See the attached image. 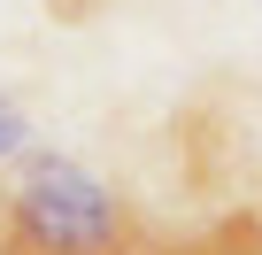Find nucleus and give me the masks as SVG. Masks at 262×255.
Returning a JSON list of instances; mask_svg holds the SVG:
<instances>
[{
  "instance_id": "nucleus-2",
  "label": "nucleus",
  "mask_w": 262,
  "mask_h": 255,
  "mask_svg": "<svg viewBox=\"0 0 262 255\" xmlns=\"http://www.w3.org/2000/svg\"><path fill=\"white\" fill-rule=\"evenodd\" d=\"M24 147H31V116H24V108L8 101V93H0V170H8V163H16Z\"/></svg>"
},
{
  "instance_id": "nucleus-1",
  "label": "nucleus",
  "mask_w": 262,
  "mask_h": 255,
  "mask_svg": "<svg viewBox=\"0 0 262 255\" xmlns=\"http://www.w3.org/2000/svg\"><path fill=\"white\" fill-rule=\"evenodd\" d=\"M0 255H147V232L100 170L24 147L0 170Z\"/></svg>"
}]
</instances>
